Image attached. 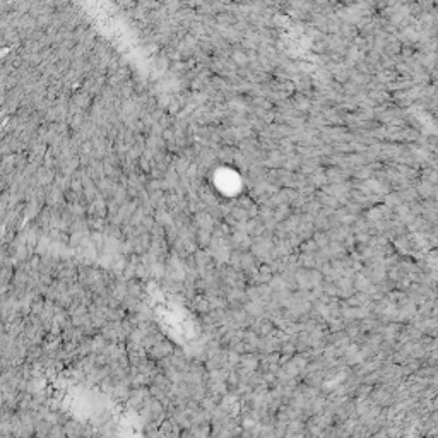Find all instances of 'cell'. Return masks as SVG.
I'll use <instances>...</instances> for the list:
<instances>
[{
	"mask_svg": "<svg viewBox=\"0 0 438 438\" xmlns=\"http://www.w3.org/2000/svg\"><path fill=\"white\" fill-rule=\"evenodd\" d=\"M62 426L65 438H87L98 433V428H94L91 423L79 421V419H67Z\"/></svg>",
	"mask_w": 438,
	"mask_h": 438,
	"instance_id": "6da1fadb",
	"label": "cell"
},
{
	"mask_svg": "<svg viewBox=\"0 0 438 438\" xmlns=\"http://www.w3.org/2000/svg\"><path fill=\"white\" fill-rule=\"evenodd\" d=\"M147 397H144V395L142 394H133V395H128V399H127V406L130 409H133V411H141L142 408H144V404L147 402Z\"/></svg>",
	"mask_w": 438,
	"mask_h": 438,
	"instance_id": "7a4b0ae2",
	"label": "cell"
},
{
	"mask_svg": "<svg viewBox=\"0 0 438 438\" xmlns=\"http://www.w3.org/2000/svg\"><path fill=\"white\" fill-rule=\"evenodd\" d=\"M0 409H4V395L0 394Z\"/></svg>",
	"mask_w": 438,
	"mask_h": 438,
	"instance_id": "3957f363",
	"label": "cell"
}]
</instances>
